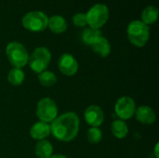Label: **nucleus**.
Segmentation results:
<instances>
[{
	"mask_svg": "<svg viewBox=\"0 0 159 158\" xmlns=\"http://www.w3.org/2000/svg\"><path fill=\"white\" fill-rule=\"evenodd\" d=\"M7 81L12 86H20L24 79H25V74L22 69L20 68H12L9 70L7 74Z\"/></svg>",
	"mask_w": 159,
	"mask_h": 158,
	"instance_id": "a211bd4d",
	"label": "nucleus"
},
{
	"mask_svg": "<svg viewBox=\"0 0 159 158\" xmlns=\"http://www.w3.org/2000/svg\"><path fill=\"white\" fill-rule=\"evenodd\" d=\"M34 153L38 158H49L53 155V146L48 140L38 141L34 146Z\"/></svg>",
	"mask_w": 159,
	"mask_h": 158,
	"instance_id": "2eb2a0df",
	"label": "nucleus"
},
{
	"mask_svg": "<svg viewBox=\"0 0 159 158\" xmlns=\"http://www.w3.org/2000/svg\"><path fill=\"white\" fill-rule=\"evenodd\" d=\"M73 22L77 27H85L87 25L86 14L84 13H76L73 17Z\"/></svg>",
	"mask_w": 159,
	"mask_h": 158,
	"instance_id": "4be33fe9",
	"label": "nucleus"
},
{
	"mask_svg": "<svg viewBox=\"0 0 159 158\" xmlns=\"http://www.w3.org/2000/svg\"><path fill=\"white\" fill-rule=\"evenodd\" d=\"M50 134L60 142H69L75 140L79 132L80 120L74 112H66L57 116L50 123Z\"/></svg>",
	"mask_w": 159,
	"mask_h": 158,
	"instance_id": "f257e3e1",
	"label": "nucleus"
},
{
	"mask_svg": "<svg viewBox=\"0 0 159 158\" xmlns=\"http://www.w3.org/2000/svg\"><path fill=\"white\" fill-rule=\"evenodd\" d=\"M6 55L13 68H23L29 61V54L25 47L17 41L10 42L7 45Z\"/></svg>",
	"mask_w": 159,
	"mask_h": 158,
	"instance_id": "7ed1b4c3",
	"label": "nucleus"
},
{
	"mask_svg": "<svg viewBox=\"0 0 159 158\" xmlns=\"http://www.w3.org/2000/svg\"><path fill=\"white\" fill-rule=\"evenodd\" d=\"M49 158H68L67 156H63V155H52Z\"/></svg>",
	"mask_w": 159,
	"mask_h": 158,
	"instance_id": "b1692460",
	"label": "nucleus"
},
{
	"mask_svg": "<svg viewBox=\"0 0 159 158\" xmlns=\"http://www.w3.org/2000/svg\"><path fill=\"white\" fill-rule=\"evenodd\" d=\"M37 79H38L40 85H42L43 87H47V88L54 86L57 83V80H58L57 75L53 72L48 71V70L38 74Z\"/></svg>",
	"mask_w": 159,
	"mask_h": 158,
	"instance_id": "aec40b11",
	"label": "nucleus"
},
{
	"mask_svg": "<svg viewBox=\"0 0 159 158\" xmlns=\"http://www.w3.org/2000/svg\"><path fill=\"white\" fill-rule=\"evenodd\" d=\"M91 47L93 52L102 58H106L111 53V45L109 41L102 35L94 42Z\"/></svg>",
	"mask_w": 159,
	"mask_h": 158,
	"instance_id": "ddd939ff",
	"label": "nucleus"
},
{
	"mask_svg": "<svg viewBox=\"0 0 159 158\" xmlns=\"http://www.w3.org/2000/svg\"><path fill=\"white\" fill-rule=\"evenodd\" d=\"M48 27L52 33L56 34H60L67 30V22L63 17L60 15H55L48 18Z\"/></svg>",
	"mask_w": 159,
	"mask_h": 158,
	"instance_id": "4468645a",
	"label": "nucleus"
},
{
	"mask_svg": "<svg viewBox=\"0 0 159 158\" xmlns=\"http://www.w3.org/2000/svg\"><path fill=\"white\" fill-rule=\"evenodd\" d=\"M109 9L104 4H96L91 7L86 13L87 24L89 28L99 29L102 27L108 20Z\"/></svg>",
	"mask_w": 159,
	"mask_h": 158,
	"instance_id": "39448f33",
	"label": "nucleus"
},
{
	"mask_svg": "<svg viewBox=\"0 0 159 158\" xmlns=\"http://www.w3.org/2000/svg\"><path fill=\"white\" fill-rule=\"evenodd\" d=\"M154 155L156 158H159V143H156L155 148H154Z\"/></svg>",
	"mask_w": 159,
	"mask_h": 158,
	"instance_id": "5701e85b",
	"label": "nucleus"
},
{
	"mask_svg": "<svg viewBox=\"0 0 159 158\" xmlns=\"http://www.w3.org/2000/svg\"><path fill=\"white\" fill-rule=\"evenodd\" d=\"M111 131L114 137L116 139H124L129 134V127L127 123L121 119H116L111 125Z\"/></svg>",
	"mask_w": 159,
	"mask_h": 158,
	"instance_id": "dca6fc26",
	"label": "nucleus"
},
{
	"mask_svg": "<svg viewBox=\"0 0 159 158\" xmlns=\"http://www.w3.org/2000/svg\"><path fill=\"white\" fill-rule=\"evenodd\" d=\"M51 61V53L45 47H36L31 55H29V66L35 74H40L47 70Z\"/></svg>",
	"mask_w": 159,
	"mask_h": 158,
	"instance_id": "20e7f679",
	"label": "nucleus"
},
{
	"mask_svg": "<svg viewBox=\"0 0 159 158\" xmlns=\"http://www.w3.org/2000/svg\"><path fill=\"white\" fill-rule=\"evenodd\" d=\"M84 118L91 128H99L104 121V113L98 105H89L84 113Z\"/></svg>",
	"mask_w": 159,
	"mask_h": 158,
	"instance_id": "9d476101",
	"label": "nucleus"
},
{
	"mask_svg": "<svg viewBox=\"0 0 159 158\" xmlns=\"http://www.w3.org/2000/svg\"><path fill=\"white\" fill-rule=\"evenodd\" d=\"M127 35L129 42L133 46L137 47H143L147 44L149 40L150 30L149 27L143 21L132 20L128 25Z\"/></svg>",
	"mask_w": 159,
	"mask_h": 158,
	"instance_id": "f03ea898",
	"label": "nucleus"
},
{
	"mask_svg": "<svg viewBox=\"0 0 159 158\" xmlns=\"http://www.w3.org/2000/svg\"><path fill=\"white\" fill-rule=\"evenodd\" d=\"M89 142L92 144L100 143L102 140V131L99 128H89L87 133Z\"/></svg>",
	"mask_w": 159,
	"mask_h": 158,
	"instance_id": "412c9836",
	"label": "nucleus"
},
{
	"mask_svg": "<svg viewBox=\"0 0 159 158\" xmlns=\"http://www.w3.org/2000/svg\"><path fill=\"white\" fill-rule=\"evenodd\" d=\"M102 36V33L99 29L86 28L82 33V41L88 46H92L94 42Z\"/></svg>",
	"mask_w": 159,
	"mask_h": 158,
	"instance_id": "6ab92c4d",
	"label": "nucleus"
},
{
	"mask_svg": "<svg viewBox=\"0 0 159 158\" xmlns=\"http://www.w3.org/2000/svg\"><path fill=\"white\" fill-rule=\"evenodd\" d=\"M50 135V126L48 123L38 121L34 123L30 129V136L35 141L46 140Z\"/></svg>",
	"mask_w": 159,
	"mask_h": 158,
	"instance_id": "f8f14e48",
	"label": "nucleus"
},
{
	"mask_svg": "<svg viewBox=\"0 0 159 158\" xmlns=\"http://www.w3.org/2000/svg\"><path fill=\"white\" fill-rule=\"evenodd\" d=\"M48 16L42 11H31L25 14L21 20L22 26L34 33L43 32L48 28Z\"/></svg>",
	"mask_w": 159,
	"mask_h": 158,
	"instance_id": "0eeeda50",
	"label": "nucleus"
},
{
	"mask_svg": "<svg viewBox=\"0 0 159 158\" xmlns=\"http://www.w3.org/2000/svg\"><path fill=\"white\" fill-rule=\"evenodd\" d=\"M141 18H142L141 21H143L147 26L154 24L158 18V10L154 6H148L143 10Z\"/></svg>",
	"mask_w": 159,
	"mask_h": 158,
	"instance_id": "f3484780",
	"label": "nucleus"
},
{
	"mask_svg": "<svg viewBox=\"0 0 159 158\" xmlns=\"http://www.w3.org/2000/svg\"><path fill=\"white\" fill-rule=\"evenodd\" d=\"M136 108V103L131 97L122 96L116 102L115 113L117 115L118 119L125 121L134 116Z\"/></svg>",
	"mask_w": 159,
	"mask_h": 158,
	"instance_id": "6e6552de",
	"label": "nucleus"
},
{
	"mask_svg": "<svg viewBox=\"0 0 159 158\" xmlns=\"http://www.w3.org/2000/svg\"><path fill=\"white\" fill-rule=\"evenodd\" d=\"M35 112L39 121L48 124L58 116L59 109L54 100L49 97H45L38 101Z\"/></svg>",
	"mask_w": 159,
	"mask_h": 158,
	"instance_id": "423d86ee",
	"label": "nucleus"
},
{
	"mask_svg": "<svg viewBox=\"0 0 159 158\" xmlns=\"http://www.w3.org/2000/svg\"><path fill=\"white\" fill-rule=\"evenodd\" d=\"M58 67L62 74L66 76H73L78 71V62L72 54L64 53L58 61Z\"/></svg>",
	"mask_w": 159,
	"mask_h": 158,
	"instance_id": "1a4fd4ad",
	"label": "nucleus"
},
{
	"mask_svg": "<svg viewBox=\"0 0 159 158\" xmlns=\"http://www.w3.org/2000/svg\"><path fill=\"white\" fill-rule=\"evenodd\" d=\"M134 115L136 116L137 121L143 125H151L155 123L157 119V115L154 109H152L148 105H141L136 108Z\"/></svg>",
	"mask_w": 159,
	"mask_h": 158,
	"instance_id": "9b49d317",
	"label": "nucleus"
}]
</instances>
